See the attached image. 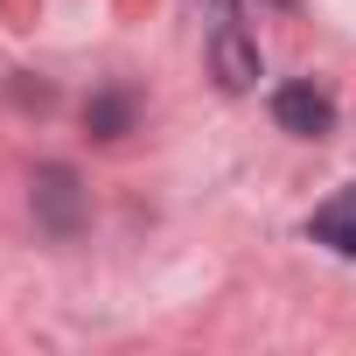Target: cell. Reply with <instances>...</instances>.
<instances>
[{"label":"cell","instance_id":"277c9868","mask_svg":"<svg viewBox=\"0 0 356 356\" xmlns=\"http://www.w3.org/2000/svg\"><path fill=\"white\" fill-rule=\"evenodd\" d=\"M91 133H98V140H119V133H126V98H98V105H91Z\"/></svg>","mask_w":356,"mask_h":356},{"label":"cell","instance_id":"3957f363","mask_svg":"<svg viewBox=\"0 0 356 356\" xmlns=\"http://www.w3.org/2000/svg\"><path fill=\"white\" fill-rule=\"evenodd\" d=\"M217 77L231 84V91H245L252 77H259V49L245 42V29L231 22V29H217Z\"/></svg>","mask_w":356,"mask_h":356},{"label":"cell","instance_id":"6da1fadb","mask_svg":"<svg viewBox=\"0 0 356 356\" xmlns=\"http://www.w3.org/2000/svg\"><path fill=\"white\" fill-rule=\"evenodd\" d=\"M273 119H280L286 133H300V140H321V133H335V98H328L321 84H280Z\"/></svg>","mask_w":356,"mask_h":356},{"label":"cell","instance_id":"7a4b0ae2","mask_svg":"<svg viewBox=\"0 0 356 356\" xmlns=\"http://www.w3.org/2000/svg\"><path fill=\"white\" fill-rule=\"evenodd\" d=\"M314 245H328V252H342V259H356V182L342 189V196H328L321 210H314Z\"/></svg>","mask_w":356,"mask_h":356}]
</instances>
